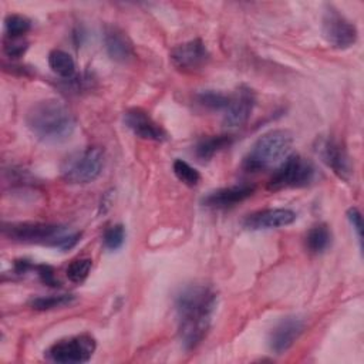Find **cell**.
<instances>
[{
  "label": "cell",
  "instance_id": "6da1fadb",
  "mask_svg": "<svg viewBox=\"0 0 364 364\" xmlns=\"http://www.w3.org/2000/svg\"><path fill=\"white\" fill-rule=\"evenodd\" d=\"M218 296L205 284H188L175 296L179 340L185 350L198 347L206 337L216 310Z\"/></svg>",
  "mask_w": 364,
  "mask_h": 364
},
{
  "label": "cell",
  "instance_id": "7a4b0ae2",
  "mask_svg": "<svg viewBox=\"0 0 364 364\" xmlns=\"http://www.w3.org/2000/svg\"><path fill=\"white\" fill-rule=\"evenodd\" d=\"M26 125L37 139L46 144H60L73 135L75 118L63 101L47 98L28 108Z\"/></svg>",
  "mask_w": 364,
  "mask_h": 364
},
{
  "label": "cell",
  "instance_id": "3957f363",
  "mask_svg": "<svg viewBox=\"0 0 364 364\" xmlns=\"http://www.w3.org/2000/svg\"><path fill=\"white\" fill-rule=\"evenodd\" d=\"M293 145V136L286 129H272L259 136L246 156L243 158V169L247 172H259L272 168L283 161Z\"/></svg>",
  "mask_w": 364,
  "mask_h": 364
},
{
  "label": "cell",
  "instance_id": "277c9868",
  "mask_svg": "<svg viewBox=\"0 0 364 364\" xmlns=\"http://www.w3.org/2000/svg\"><path fill=\"white\" fill-rule=\"evenodd\" d=\"M104 149L101 146H88L70 156L61 168L64 181L68 183L84 185L94 182L102 172Z\"/></svg>",
  "mask_w": 364,
  "mask_h": 364
},
{
  "label": "cell",
  "instance_id": "5b68a950",
  "mask_svg": "<svg viewBox=\"0 0 364 364\" xmlns=\"http://www.w3.org/2000/svg\"><path fill=\"white\" fill-rule=\"evenodd\" d=\"M316 169L310 161L299 154L287 155L267 182V189L280 191L287 188H303L313 182Z\"/></svg>",
  "mask_w": 364,
  "mask_h": 364
},
{
  "label": "cell",
  "instance_id": "8992f818",
  "mask_svg": "<svg viewBox=\"0 0 364 364\" xmlns=\"http://www.w3.org/2000/svg\"><path fill=\"white\" fill-rule=\"evenodd\" d=\"M3 235L13 242L41 243L55 246L57 240L64 235V228L54 223L43 222H13L3 223Z\"/></svg>",
  "mask_w": 364,
  "mask_h": 364
},
{
  "label": "cell",
  "instance_id": "52a82bcc",
  "mask_svg": "<svg viewBox=\"0 0 364 364\" xmlns=\"http://www.w3.org/2000/svg\"><path fill=\"white\" fill-rule=\"evenodd\" d=\"M95 347V340L91 336L80 334L55 341L46 350V355L58 364H82L91 360Z\"/></svg>",
  "mask_w": 364,
  "mask_h": 364
},
{
  "label": "cell",
  "instance_id": "ba28073f",
  "mask_svg": "<svg viewBox=\"0 0 364 364\" xmlns=\"http://www.w3.org/2000/svg\"><path fill=\"white\" fill-rule=\"evenodd\" d=\"M323 36L334 48H348L357 41V28L333 6H327L323 16Z\"/></svg>",
  "mask_w": 364,
  "mask_h": 364
},
{
  "label": "cell",
  "instance_id": "9c48e42d",
  "mask_svg": "<svg viewBox=\"0 0 364 364\" xmlns=\"http://www.w3.org/2000/svg\"><path fill=\"white\" fill-rule=\"evenodd\" d=\"M124 124L141 139L155 142H165L169 139L168 132L142 108L127 109L124 112Z\"/></svg>",
  "mask_w": 364,
  "mask_h": 364
},
{
  "label": "cell",
  "instance_id": "30bf717a",
  "mask_svg": "<svg viewBox=\"0 0 364 364\" xmlns=\"http://www.w3.org/2000/svg\"><path fill=\"white\" fill-rule=\"evenodd\" d=\"M304 320L296 316L282 318L269 334V347L274 354L286 353L304 331Z\"/></svg>",
  "mask_w": 364,
  "mask_h": 364
},
{
  "label": "cell",
  "instance_id": "8fae6325",
  "mask_svg": "<svg viewBox=\"0 0 364 364\" xmlns=\"http://www.w3.org/2000/svg\"><path fill=\"white\" fill-rule=\"evenodd\" d=\"M171 63L182 71H193L200 68L209 58V53L202 40L195 38L173 47L169 53Z\"/></svg>",
  "mask_w": 364,
  "mask_h": 364
},
{
  "label": "cell",
  "instance_id": "7c38bea8",
  "mask_svg": "<svg viewBox=\"0 0 364 364\" xmlns=\"http://www.w3.org/2000/svg\"><path fill=\"white\" fill-rule=\"evenodd\" d=\"M318 155L321 156L323 162L333 169V172L344 179L348 181L351 173H353V165L350 161V156L346 151V148L336 139L327 138L320 141L318 148H317Z\"/></svg>",
  "mask_w": 364,
  "mask_h": 364
},
{
  "label": "cell",
  "instance_id": "4fadbf2b",
  "mask_svg": "<svg viewBox=\"0 0 364 364\" xmlns=\"http://www.w3.org/2000/svg\"><path fill=\"white\" fill-rule=\"evenodd\" d=\"M296 218H297L296 212L287 208L263 209V210H257L247 215L246 219L243 220V226L250 230L276 229V228L291 225L296 220Z\"/></svg>",
  "mask_w": 364,
  "mask_h": 364
},
{
  "label": "cell",
  "instance_id": "5bb4252c",
  "mask_svg": "<svg viewBox=\"0 0 364 364\" xmlns=\"http://www.w3.org/2000/svg\"><path fill=\"white\" fill-rule=\"evenodd\" d=\"M255 94L250 88L240 87L235 94H230V101L223 111V124L233 128L243 125L255 107Z\"/></svg>",
  "mask_w": 364,
  "mask_h": 364
},
{
  "label": "cell",
  "instance_id": "9a60e30c",
  "mask_svg": "<svg viewBox=\"0 0 364 364\" xmlns=\"http://www.w3.org/2000/svg\"><path fill=\"white\" fill-rule=\"evenodd\" d=\"M253 192H255V188L249 185H235V186L220 188V189L208 192L202 198V205L213 209H228L246 200L253 195Z\"/></svg>",
  "mask_w": 364,
  "mask_h": 364
},
{
  "label": "cell",
  "instance_id": "2e32d148",
  "mask_svg": "<svg viewBox=\"0 0 364 364\" xmlns=\"http://www.w3.org/2000/svg\"><path fill=\"white\" fill-rule=\"evenodd\" d=\"M104 46L111 60L127 64L135 57V50L131 38L119 27L108 26L104 30Z\"/></svg>",
  "mask_w": 364,
  "mask_h": 364
},
{
  "label": "cell",
  "instance_id": "e0dca14e",
  "mask_svg": "<svg viewBox=\"0 0 364 364\" xmlns=\"http://www.w3.org/2000/svg\"><path fill=\"white\" fill-rule=\"evenodd\" d=\"M233 142L232 135H212L202 138L195 146V155L199 161H209L216 152L228 148Z\"/></svg>",
  "mask_w": 364,
  "mask_h": 364
},
{
  "label": "cell",
  "instance_id": "ac0fdd59",
  "mask_svg": "<svg viewBox=\"0 0 364 364\" xmlns=\"http://www.w3.org/2000/svg\"><path fill=\"white\" fill-rule=\"evenodd\" d=\"M331 230L326 223L314 225L306 235V247L310 253L320 255L331 245Z\"/></svg>",
  "mask_w": 364,
  "mask_h": 364
},
{
  "label": "cell",
  "instance_id": "d6986e66",
  "mask_svg": "<svg viewBox=\"0 0 364 364\" xmlns=\"http://www.w3.org/2000/svg\"><path fill=\"white\" fill-rule=\"evenodd\" d=\"M48 65L57 75L63 78H71L75 71V63L73 57L63 50H51L48 54Z\"/></svg>",
  "mask_w": 364,
  "mask_h": 364
},
{
  "label": "cell",
  "instance_id": "ffe728a7",
  "mask_svg": "<svg viewBox=\"0 0 364 364\" xmlns=\"http://www.w3.org/2000/svg\"><path fill=\"white\" fill-rule=\"evenodd\" d=\"M75 301L74 294H53V296H40L28 301V306L37 311H47L54 309H63L71 306Z\"/></svg>",
  "mask_w": 364,
  "mask_h": 364
},
{
  "label": "cell",
  "instance_id": "44dd1931",
  "mask_svg": "<svg viewBox=\"0 0 364 364\" xmlns=\"http://www.w3.org/2000/svg\"><path fill=\"white\" fill-rule=\"evenodd\" d=\"M198 102L212 111H225L226 107L229 105L230 101V95L225 94L222 91H216V90H205L200 91L198 95Z\"/></svg>",
  "mask_w": 364,
  "mask_h": 364
},
{
  "label": "cell",
  "instance_id": "7402d4cb",
  "mask_svg": "<svg viewBox=\"0 0 364 364\" xmlns=\"http://www.w3.org/2000/svg\"><path fill=\"white\" fill-rule=\"evenodd\" d=\"M6 34L10 38H20L31 28V21L21 14H9L4 20Z\"/></svg>",
  "mask_w": 364,
  "mask_h": 364
},
{
  "label": "cell",
  "instance_id": "603a6c76",
  "mask_svg": "<svg viewBox=\"0 0 364 364\" xmlns=\"http://www.w3.org/2000/svg\"><path fill=\"white\" fill-rule=\"evenodd\" d=\"M91 266H92V260L91 259L80 257V259L73 260L68 264V267L65 269V274H67L70 282H73V283H82L88 277Z\"/></svg>",
  "mask_w": 364,
  "mask_h": 364
},
{
  "label": "cell",
  "instance_id": "cb8c5ba5",
  "mask_svg": "<svg viewBox=\"0 0 364 364\" xmlns=\"http://www.w3.org/2000/svg\"><path fill=\"white\" fill-rule=\"evenodd\" d=\"M172 169H173L175 176L182 183H185L188 186H196L200 181V173L193 166H191L188 162H185L182 159H175Z\"/></svg>",
  "mask_w": 364,
  "mask_h": 364
},
{
  "label": "cell",
  "instance_id": "d4e9b609",
  "mask_svg": "<svg viewBox=\"0 0 364 364\" xmlns=\"http://www.w3.org/2000/svg\"><path fill=\"white\" fill-rule=\"evenodd\" d=\"M105 249L118 250L125 242V229L122 225H114L108 228L102 236Z\"/></svg>",
  "mask_w": 364,
  "mask_h": 364
},
{
  "label": "cell",
  "instance_id": "484cf974",
  "mask_svg": "<svg viewBox=\"0 0 364 364\" xmlns=\"http://www.w3.org/2000/svg\"><path fill=\"white\" fill-rule=\"evenodd\" d=\"M27 41L23 40V37L20 38H10L7 37L6 43H4V51L10 58H18L21 57L26 50H27Z\"/></svg>",
  "mask_w": 364,
  "mask_h": 364
},
{
  "label": "cell",
  "instance_id": "4316f807",
  "mask_svg": "<svg viewBox=\"0 0 364 364\" xmlns=\"http://www.w3.org/2000/svg\"><path fill=\"white\" fill-rule=\"evenodd\" d=\"M34 270H36L38 279H40L44 284L51 286V287L60 286V282L55 279L54 270H53L50 266H47V264H34Z\"/></svg>",
  "mask_w": 364,
  "mask_h": 364
},
{
  "label": "cell",
  "instance_id": "83f0119b",
  "mask_svg": "<svg viewBox=\"0 0 364 364\" xmlns=\"http://www.w3.org/2000/svg\"><path fill=\"white\" fill-rule=\"evenodd\" d=\"M347 219L348 222L351 223L353 229L355 230L357 233V237H358V242L361 243V237H363V218H361V213L357 208H350L347 210Z\"/></svg>",
  "mask_w": 364,
  "mask_h": 364
},
{
  "label": "cell",
  "instance_id": "f1b7e54d",
  "mask_svg": "<svg viewBox=\"0 0 364 364\" xmlns=\"http://www.w3.org/2000/svg\"><path fill=\"white\" fill-rule=\"evenodd\" d=\"M81 239V233L77 232V233H70V235H63L54 247L57 249H61V250H68V249H73Z\"/></svg>",
  "mask_w": 364,
  "mask_h": 364
}]
</instances>
